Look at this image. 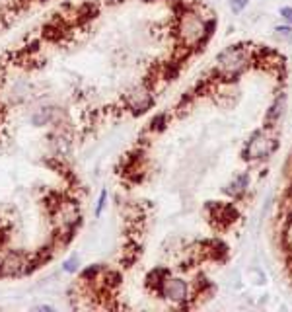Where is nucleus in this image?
I'll return each mask as SVG.
<instances>
[{
	"instance_id": "3",
	"label": "nucleus",
	"mask_w": 292,
	"mask_h": 312,
	"mask_svg": "<svg viewBox=\"0 0 292 312\" xmlns=\"http://www.w3.org/2000/svg\"><path fill=\"white\" fill-rule=\"evenodd\" d=\"M274 148H276V141H274V139L267 137V135H263V133H257L256 137H254V141L250 143L248 152H250L252 158H259V156H267V154H271Z\"/></svg>"
},
{
	"instance_id": "6",
	"label": "nucleus",
	"mask_w": 292,
	"mask_h": 312,
	"mask_svg": "<svg viewBox=\"0 0 292 312\" xmlns=\"http://www.w3.org/2000/svg\"><path fill=\"white\" fill-rule=\"evenodd\" d=\"M280 14L288 20V22H292V8H282V10H280Z\"/></svg>"
},
{
	"instance_id": "5",
	"label": "nucleus",
	"mask_w": 292,
	"mask_h": 312,
	"mask_svg": "<svg viewBox=\"0 0 292 312\" xmlns=\"http://www.w3.org/2000/svg\"><path fill=\"white\" fill-rule=\"evenodd\" d=\"M276 34H278V36L292 37V34H290V30H288V28H276Z\"/></svg>"
},
{
	"instance_id": "4",
	"label": "nucleus",
	"mask_w": 292,
	"mask_h": 312,
	"mask_svg": "<svg viewBox=\"0 0 292 312\" xmlns=\"http://www.w3.org/2000/svg\"><path fill=\"white\" fill-rule=\"evenodd\" d=\"M248 2H250V0H232V10H234L236 14L242 12V10L248 6Z\"/></svg>"
},
{
	"instance_id": "1",
	"label": "nucleus",
	"mask_w": 292,
	"mask_h": 312,
	"mask_svg": "<svg viewBox=\"0 0 292 312\" xmlns=\"http://www.w3.org/2000/svg\"><path fill=\"white\" fill-rule=\"evenodd\" d=\"M88 12L90 0L68 4L0 51V279L34 275L72 246L90 211L94 145L168 82L88 55Z\"/></svg>"
},
{
	"instance_id": "2",
	"label": "nucleus",
	"mask_w": 292,
	"mask_h": 312,
	"mask_svg": "<svg viewBox=\"0 0 292 312\" xmlns=\"http://www.w3.org/2000/svg\"><path fill=\"white\" fill-rule=\"evenodd\" d=\"M246 49L244 47H230L218 57V73L222 76H236L246 67Z\"/></svg>"
}]
</instances>
